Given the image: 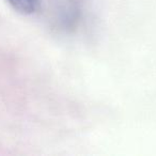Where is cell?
Segmentation results:
<instances>
[{
    "instance_id": "7a4b0ae2",
    "label": "cell",
    "mask_w": 156,
    "mask_h": 156,
    "mask_svg": "<svg viewBox=\"0 0 156 156\" xmlns=\"http://www.w3.org/2000/svg\"><path fill=\"white\" fill-rule=\"evenodd\" d=\"M8 5L22 15H32L41 8V0H7Z\"/></svg>"
},
{
    "instance_id": "6da1fadb",
    "label": "cell",
    "mask_w": 156,
    "mask_h": 156,
    "mask_svg": "<svg viewBox=\"0 0 156 156\" xmlns=\"http://www.w3.org/2000/svg\"><path fill=\"white\" fill-rule=\"evenodd\" d=\"M81 5L79 0H58L56 24L62 31H73L81 18Z\"/></svg>"
}]
</instances>
